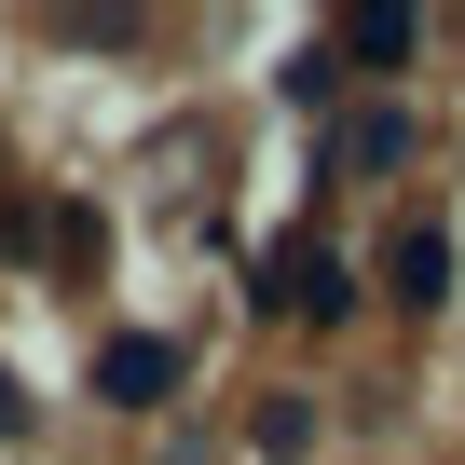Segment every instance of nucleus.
<instances>
[{
	"label": "nucleus",
	"instance_id": "1",
	"mask_svg": "<svg viewBox=\"0 0 465 465\" xmlns=\"http://www.w3.org/2000/svg\"><path fill=\"white\" fill-rule=\"evenodd\" d=\"M247 302H261V315H302V329H342V315H356V261H329V247H302V232H288V247L261 261Z\"/></svg>",
	"mask_w": 465,
	"mask_h": 465
},
{
	"label": "nucleus",
	"instance_id": "2",
	"mask_svg": "<svg viewBox=\"0 0 465 465\" xmlns=\"http://www.w3.org/2000/svg\"><path fill=\"white\" fill-rule=\"evenodd\" d=\"M411 151H424V124H411L397 96H370V110H342V124H329V151H315V178H397Z\"/></svg>",
	"mask_w": 465,
	"mask_h": 465
},
{
	"label": "nucleus",
	"instance_id": "3",
	"mask_svg": "<svg viewBox=\"0 0 465 465\" xmlns=\"http://www.w3.org/2000/svg\"><path fill=\"white\" fill-rule=\"evenodd\" d=\"M83 383H96V411H164V397H178V342H164V329H110Z\"/></svg>",
	"mask_w": 465,
	"mask_h": 465
},
{
	"label": "nucleus",
	"instance_id": "4",
	"mask_svg": "<svg viewBox=\"0 0 465 465\" xmlns=\"http://www.w3.org/2000/svg\"><path fill=\"white\" fill-rule=\"evenodd\" d=\"M329 55H342V83L370 69V83H397L411 55H424V15H397V0H356V15L329 28Z\"/></svg>",
	"mask_w": 465,
	"mask_h": 465
},
{
	"label": "nucleus",
	"instance_id": "5",
	"mask_svg": "<svg viewBox=\"0 0 465 465\" xmlns=\"http://www.w3.org/2000/svg\"><path fill=\"white\" fill-rule=\"evenodd\" d=\"M383 274H397V315H438V302H451V232H438V219H411Z\"/></svg>",
	"mask_w": 465,
	"mask_h": 465
},
{
	"label": "nucleus",
	"instance_id": "6",
	"mask_svg": "<svg viewBox=\"0 0 465 465\" xmlns=\"http://www.w3.org/2000/svg\"><path fill=\"white\" fill-rule=\"evenodd\" d=\"M247 451H261V465H302V451H315V397H302V383H274V397L247 411Z\"/></svg>",
	"mask_w": 465,
	"mask_h": 465
},
{
	"label": "nucleus",
	"instance_id": "7",
	"mask_svg": "<svg viewBox=\"0 0 465 465\" xmlns=\"http://www.w3.org/2000/svg\"><path fill=\"white\" fill-rule=\"evenodd\" d=\"M274 96H288V110H342V55H329V42H302V55L274 69Z\"/></svg>",
	"mask_w": 465,
	"mask_h": 465
},
{
	"label": "nucleus",
	"instance_id": "8",
	"mask_svg": "<svg viewBox=\"0 0 465 465\" xmlns=\"http://www.w3.org/2000/svg\"><path fill=\"white\" fill-rule=\"evenodd\" d=\"M55 42H83V55H124V42H137V15H55Z\"/></svg>",
	"mask_w": 465,
	"mask_h": 465
},
{
	"label": "nucleus",
	"instance_id": "9",
	"mask_svg": "<svg viewBox=\"0 0 465 465\" xmlns=\"http://www.w3.org/2000/svg\"><path fill=\"white\" fill-rule=\"evenodd\" d=\"M28 438H42V411H28V383H15V370H0V451H28Z\"/></svg>",
	"mask_w": 465,
	"mask_h": 465
}]
</instances>
